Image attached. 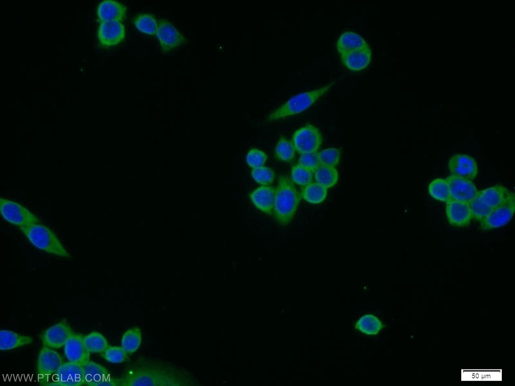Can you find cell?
<instances>
[{
    "mask_svg": "<svg viewBox=\"0 0 515 386\" xmlns=\"http://www.w3.org/2000/svg\"><path fill=\"white\" fill-rule=\"evenodd\" d=\"M301 195L292 180L287 176H281L276 189L273 216L281 225L288 224L297 210Z\"/></svg>",
    "mask_w": 515,
    "mask_h": 386,
    "instance_id": "cell-1",
    "label": "cell"
},
{
    "mask_svg": "<svg viewBox=\"0 0 515 386\" xmlns=\"http://www.w3.org/2000/svg\"><path fill=\"white\" fill-rule=\"evenodd\" d=\"M20 229L37 248L49 254L70 258V254L63 246L56 234L46 226L37 223Z\"/></svg>",
    "mask_w": 515,
    "mask_h": 386,
    "instance_id": "cell-2",
    "label": "cell"
},
{
    "mask_svg": "<svg viewBox=\"0 0 515 386\" xmlns=\"http://www.w3.org/2000/svg\"><path fill=\"white\" fill-rule=\"evenodd\" d=\"M335 80L319 88L297 94L272 112L267 117L272 121L300 113L311 106L319 98L330 89Z\"/></svg>",
    "mask_w": 515,
    "mask_h": 386,
    "instance_id": "cell-3",
    "label": "cell"
},
{
    "mask_svg": "<svg viewBox=\"0 0 515 386\" xmlns=\"http://www.w3.org/2000/svg\"><path fill=\"white\" fill-rule=\"evenodd\" d=\"M119 382L123 385H178L179 380L165 371L146 369L132 372Z\"/></svg>",
    "mask_w": 515,
    "mask_h": 386,
    "instance_id": "cell-4",
    "label": "cell"
},
{
    "mask_svg": "<svg viewBox=\"0 0 515 386\" xmlns=\"http://www.w3.org/2000/svg\"><path fill=\"white\" fill-rule=\"evenodd\" d=\"M0 208L3 217L19 228L41 223L36 215L16 202L1 198Z\"/></svg>",
    "mask_w": 515,
    "mask_h": 386,
    "instance_id": "cell-5",
    "label": "cell"
},
{
    "mask_svg": "<svg viewBox=\"0 0 515 386\" xmlns=\"http://www.w3.org/2000/svg\"><path fill=\"white\" fill-rule=\"evenodd\" d=\"M322 136L315 126L307 124L295 132L292 143L300 154L317 152L322 142Z\"/></svg>",
    "mask_w": 515,
    "mask_h": 386,
    "instance_id": "cell-6",
    "label": "cell"
},
{
    "mask_svg": "<svg viewBox=\"0 0 515 386\" xmlns=\"http://www.w3.org/2000/svg\"><path fill=\"white\" fill-rule=\"evenodd\" d=\"M515 210V198L512 194L498 206L493 208L488 215L480 221V228L490 230L506 224L512 218Z\"/></svg>",
    "mask_w": 515,
    "mask_h": 386,
    "instance_id": "cell-7",
    "label": "cell"
},
{
    "mask_svg": "<svg viewBox=\"0 0 515 386\" xmlns=\"http://www.w3.org/2000/svg\"><path fill=\"white\" fill-rule=\"evenodd\" d=\"M155 35L164 53L168 52L186 42L185 37L173 24L165 19L158 21V28Z\"/></svg>",
    "mask_w": 515,
    "mask_h": 386,
    "instance_id": "cell-8",
    "label": "cell"
},
{
    "mask_svg": "<svg viewBox=\"0 0 515 386\" xmlns=\"http://www.w3.org/2000/svg\"><path fill=\"white\" fill-rule=\"evenodd\" d=\"M448 167L452 175L470 180L474 179L478 173L476 161L472 157L464 154L452 156L449 161Z\"/></svg>",
    "mask_w": 515,
    "mask_h": 386,
    "instance_id": "cell-9",
    "label": "cell"
},
{
    "mask_svg": "<svg viewBox=\"0 0 515 386\" xmlns=\"http://www.w3.org/2000/svg\"><path fill=\"white\" fill-rule=\"evenodd\" d=\"M73 334L72 329L65 319L47 329L41 335L43 345L52 348H59Z\"/></svg>",
    "mask_w": 515,
    "mask_h": 386,
    "instance_id": "cell-10",
    "label": "cell"
},
{
    "mask_svg": "<svg viewBox=\"0 0 515 386\" xmlns=\"http://www.w3.org/2000/svg\"><path fill=\"white\" fill-rule=\"evenodd\" d=\"M84 336L74 333L70 336L64 345V351L68 360L81 366L90 361V352L83 341Z\"/></svg>",
    "mask_w": 515,
    "mask_h": 386,
    "instance_id": "cell-11",
    "label": "cell"
},
{
    "mask_svg": "<svg viewBox=\"0 0 515 386\" xmlns=\"http://www.w3.org/2000/svg\"><path fill=\"white\" fill-rule=\"evenodd\" d=\"M125 37V29L119 21L105 22L100 23L98 30L100 43L105 47L116 45Z\"/></svg>",
    "mask_w": 515,
    "mask_h": 386,
    "instance_id": "cell-12",
    "label": "cell"
},
{
    "mask_svg": "<svg viewBox=\"0 0 515 386\" xmlns=\"http://www.w3.org/2000/svg\"><path fill=\"white\" fill-rule=\"evenodd\" d=\"M446 180L451 199L468 203L477 194V189L471 180L452 175Z\"/></svg>",
    "mask_w": 515,
    "mask_h": 386,
    "instance_id": "cell-13",
    "label": "cell"
},
{
    "mask_svg": "<svg viewBox=\"0 0 515 386\" xmlns=\"http://www.w3.org/2000/svg\"><path fill=\"white\" fill-rule=\"evenodd\" d=\"M57 381L52 385L78 386L84 384L82 366L71 362L63 363L56 372Z\"/></svg>",
    "mask_w": 515,
    "mask_h": 386,
    "instance_id": "cell-14",
    "label": "cell"
},
{
    "mask_svg": "<svg viewBox=\"0 0 515 386\" xmlns=\"http://www.w3.org/2000/svg\"><path fill=\"white\" fill-rule=\"evenodd\" d=\"M446 214L450 224L456 227L468 226L472 218L468 203L453 199L447 202Z\"/></svg>",
    "mask_w": 515,
    "mask_h": 386,
    "instance_id": "cell-15",
    "label": "cell"
},
{
    "mask_svg": "<svg viewBox=\"0 0 515 386\" xmlns=\"http://www.w3.org/2000/svg\"><path fill=\"white\" fill-rule=\"evenodd\" d=\"M254 205L265 213L272 215L275 205L276 189L270 185H262L249 195Z\"/></svg>",
    "mask_w": 515,
    "mask_h": 386,
    "instance_id": "cell-16",
    "label": "cell"
},
{
    "mask_svg": "<svg viewBox=\"0 0 515 386\" xmlns=\"http://www.w3.org/2000/svg\"><path fill=\"white\" fill-rule=\"evenodd\" d=\"M127 13L126 7L115 1L106 0L100 3L97 8L98 21L102 23L123 21Z\"/></svg>",
    "mask_w": 515,
    "mask_h": 386,
    "instance_id": "cell-17",
    "label": "cell"
},
{
    "mask_svg": "<svg viewBox=\"0 0 515 386\" xmlns=\"http://www.w3.org/2000/svg\"><path fill=\"white\" fill-rule=\"evenodd\" d=\"M63 364L62 359L55 351L47 346L40 350L37 359V370L38 374H49L57 372Z\"/></svg>",
    "mask_w": 515,
    "mask_h": 386,
    "instance_id": "cell-18",
    "label": "cell"
},
{
    "mask_svg": "<svg viewBox=\"0 0 515 386\" xmlns=\"http://www.w3.org/2000/svg\"><path fill=\"white\" fill-rule=\"evenodd\" d=\"M342 64L354 71L366 68L371 61V50L369 48L359 49L340 55Z\"/></svg>",
    "mask_w": 515,
    "mask_h": 386,
    "instance_id": "cell-19",
    "label": "cell"
},
{
    "mask_svg": "<svg viewBox=\"0 0 515 386\" xmlns=\"http://www.w3.org/2000/svg\"><path fill=\"white\" fill-rule=\"evenodd\" d=\"M513 193L502 185L494 186L477 192L479 198L486 205L493 209L502 204Z\"/></svg>",
    "mask_w": 515,
    "mask_h": 386,
    "instance_id": "cell-20",
    "label": "cell"
},
{
    "mask_svg": "<svg viewBox=\"0 0 515 386\" xmlns=\"http://www.w3.org/2000/svg\"><path fill=\"white\" fill-rule=\"evenodd\" d=\"M340 55L349 52L369 48L366 41L359 34L350 31L343 33L336 43Z\"/></svg>",
    "mask_w": 515,
    "mask_h": 386,
    "instance_id": "cell-21",
    "label": "cell"
},
{
    "mask_svg": "<svg viewBox=\"0 0 515 386\" xmlns=\"http://www.w3.org/2000/svg\"><path fill=\"white\" fill-rule=\"evenodd\" d=\"M82 367L84 384L87 385L100 386L104 380L111 377L105 367L94 361L90 360Z\"/></svg>",
    "mask_w": 515,
    "mask_h": 386,
    "instance_id": "cell-22",
    "label": "cell"
},
{
    "mask_svg": "<svg viewBox=\"0 0 515 386\" xmlns=\"http://www.w3.org/2000/svg\"><path fill=\"white\" fill-rule=\"evenodd\" d=\"M31 337L21 335L15 332L1 330L0 331V349L8 350L23 345L31 344Z\"/></svg>",
    "mask_w": 515,
    "mask_h": 386,
    "instance_id": "cell-23",
    "label": "cell"
},
{
    "mask_svg": "<svg viewBox=\"0 0 515 386\" xmlns=\"http://www.w3.org/2000/svg\"><path fill=\"white\" fill-rule=\"evenodd\" d=\"M327 193V188L316 182H311L304 186L300 195L307 202L318 204L325 200Z\"/></svg>",
    "mask_w": 515,
    "mask_h": 386,
    "instance_id": "cell-24",
    "label": "cell"
},
{
    "mask_svg": "<svg viewBox=\"0 0 515 386\" xmlns=\"http://www.w3.org/2000/svg\"><path fill=\"white\" fill-rule=\"evenodd\" d=\"M316 182L326 188L336 184L338 179V173L335 167L320 165L314 171Z\"/></svg>",
    "mask_w": 515,
    "mask_h": 386,
    "instance_id": "cell-25",
    "label": "cell"
},
{
    "mask_svg": "<svg viewBox=\"0 0 515 386\" xmlns=\"http://www.w3.org/2000/svg\"><path fill=\"white\" fill-rule=\"evenodd\" d=\"M383 327L381 321L372 314L363 316L355 324V328L369 335H377Z\"/></svg>",
    "mask_w": 515,
    "mask_h": 386,
    "instance_id": "cell-26",
    "label": "cell"
},
{
    "mask_svg": "<svg viewBox=\"0 0 515 386\" xmlns=\"http://www.w3.org/2000/svg\"><path fill=\"white\" fill-rule=\"evenodd\" d=\"M141 341V333L138 328L128 329L124 334L121 341V347L127 353L131 354L139 348Z\"/></svg>",
    "mask_w": 515,
    "mask_h": 386,
    "instance_id": "cell-27",
    "label": "cell"
},
{
    "mask_svg": "<svg viewBox=\"0 0 515 386\" xmlns=\"http://www.w3.org/2000/svg\"><path fill=\"white\" fill-rule=\"evenodd\" d=\"M83 341L87 350L90 353H101L110 346L106 338L96 331L84 336Z\"/></svg>",
    "mask_w": 515,
    "mask_h": 386,
    "instance_id": "cell-28",
    "label": "cell"
},
{
    "mask_svg": "<svg viewBox=\"0 0 515 386\" xmlns=\"http://www.w3.org/2000/svg\"><path fill=\"white\" fill-rule=\"evenodd\" d=\"M133 23L136 28L141 32L151 35L156 34L158 23L152 15L140 14L134 18Z\"/></svg>",
    "mask_w": 515,
    "mask_h": 386,
    "instance_id": "cell-29",
    "label": "cell"
},
{
    "mask_svg": "<svg viewBox=\"0 0 515 386\" xmlns=\"http://www.w3.org/2000/svg\"><path fill=\"white\" fill-rule=\"evenodd\" d=\"M428 192L435 199L447 202L451 199L448 184L445 179L437 178L428 185Z\"/></svg>",
    "mask_w": 515,
    "mask_h": 386,
    "instance_id": "cell-30",
    "label": "cell"
},
{
    "mask_svg": "<svg viewBox=\"0 0 515 386\" xmlns=\"http://www.w3.org/2000/svg\"><path fill=\"white\" fill-rule=\"evenodd\" d=\"M295 151L292 141L281 137L275 149V155L278 160L288 162L293 159Z\"/></svg>",
    "mask_w": 515,
    "mask_h": 386,
    "instance_id": "cell-31",
    "label": "cell"
},
{
    "mask_svg": "<svg viewBox=\"0 0 515 386\" xmlns=\"http://www.w3.org/2000/svg\"><path fill=\"white\" fill-rule=\"evenodd\" d=\"M313 173V172L299 164H295L291 169L292 180L300 185L304 186L311 182Z\"/></svg>",
    "mask_w": 515,
    "mask_h": 386,
    "instance_id": "cell-32",
    "label": "cell"
},
{
    "mask_svg": "<svg viewBox=\"0 0 515 386\" xmlns=\"http://www.w3.org/2000/svg\"><path fill=\"white\" fill-rule=\"evenodd\" d=\"M472 218L481 221L487 217L493 209L484 204L477 196L468 203Z\"/></svg>",
    "mask_w": 515,
    "mask_h": 386,
    "instance_id": "cell-33",
    "label": "cell"
},
{
    "mask_svg": "<svg viewBox=\"0 0 515 386\" xmlns=\"http://www.w3.org/2000/svg\"><path fill=\"white\" fill-rule=\"evenodd\" d=\"M318 157L320 165L335 167L340 161V152L337 148H330L318 152Z\"/></svg>",
    "mask_w": 515,
    "mask_h": 386,
    "instance_id": "cell-34",
    "label": "cell"
},
{
    "mask_svg": "<svg viewBox=\"0 0 515 386\" xmlns=\"http://www.w3.org/2000/svg\"><path fill=\"white\" fill-rule=\"evenodd\" d=\"M251 174L254 180L263 185H269L273 182L274 173L269 167L263 166L252 168Z\"/></svg>",
    "mask_w": 515,
    "mask_h": 386,
    "instance_id": "cell-35",
    "label": "cell"
},
{
    "mask_svg": "<svg viewBox=\"0 0 515 386\" xmlns=\"http://www.w3.org/2000/svg\"><path fill=\"white\" fill-rule=\"evenodd\" d=\"M101 354L105 360L112 363L122 362L127 356V353L122 347L119 346H109Z\"/></svg>",
    "mask_w": 515,
    "mask_h": 386,
    "instance_id": "cell-36",
    "label": "cell"
},
{
    "mask_svg": "<svg viewBox=\"0 0 515 386\" xmlns=\"http://www.w3.org/2000/svg\"><path fill=\"white\" fill-rule=\"evenodd\" d=\"M267 159L266 153L258 149H251L246 156L247 164L251 168H255L263 166Z\"/></svg>",
    "mask_w": 515,
    "mask_h": 386,
    "instance_id": "cell-37",
    "label": "cell"
},
{
    "mask_svg": "<svg viewBox=\"0 0 515 386\" xmlns=\"http://www.w3.org/2000/svg\"><path fill=\"white\" fill-rule=\"evenodd\" d=\"M303 167L314 172L320 165L317 152L301 154L299 159V163Z\"/></svg>",
    "mask_w": 515,
    "mask_h": 386,
    "instance_id": "cell-38",
    "label": "cell"
},
{
    "mask_svg": "<svg viewBox=\"0 0 515 386\" xmlns=\"http://www.w3.org/2000/svg\"><path fill=\"white\" fill-rule=\"evenodd\" d=\"M505 64L508 65L509 64V57L506 56L504 58Z\"/></svg>",
    "mask_w": 515,
    "mask_h": 386,
    "instance_id": "cell-39",
    "label": "cell"
},
{
    "mask_svg": "<svg viewBox=\"0 0 515 386\" xmlns=\"http://www.w3.org/2000/svg\"><path fill=\"white\" fill-rule=\"evenodd\" d=\"M511 38L510 36H507V37H505L504 38L505 40H506V41H509V40H511Z\"/></svg>",
    "mask_w": 515,
    "mask_h": 386,
    "instance_id": "cell-40",
    "label": "cell"
},
{
    "mask_svg": "<svg viewBox=\"0 0 515 386\" xmlns=\"http://www.w3.org/2000/svg\"><path fill=\"white\" fill-rule=\"evenodd\" d=\"M505 16H501L500 17V19H501V20L502 21H504V20H505Z\"/></svg>",
    "mask_w": 515,
    "mask_h": 386,
    "instance_id": "cell-41",
    "label": "cell"
},
{
    "mask_svg": "<svg viewBox=\"0 0 515 386\" xmlns=\"http://www.w3.org/2000/svg\"><path fill=\"white\" fill-rule=\"evenodd\" d=\"M474 55H475V56L478 57V56H479V53H478V52H475Z\"/></svg>",
    "mask_w": 515,
    "mask_h": 386,
    "instance_id": "cell-42",
    "label": "cell"
}]
</instances>
